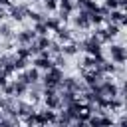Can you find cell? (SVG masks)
<instances>
[{
	"mask_svg": "<svg viewBox=\"0 0 127 127\" xmlns=\"http://www.w3.org/2000/svg\"><path fill=\"white\" fill-rule=\"evenodd\" d=\"M64 79V67H58V65H52L50 69H46V73L40 77L42 85L44 87H52V89H58L60 83Z\"/></svg>",
	"mask_w": 127,
	"mask_h": 127,
	"instance_id": "6da1fadb",
	"label": "cell"
},
{
	"mask_svg": "<svg viewBox=\"0 0 127 127\" xmlns=\"http://www.w3.org/2000/svg\"><path fill=\"white\" fill-rule=\"evenodd\" d=\"M75 46H77V52H83V54H87V56H95V54H101L103 52V44L91 34L89 38H83V40H79V42H75Z\"/></svg>",
	"mask_w": 127,
	"mask_h": 127,
	"instance_id": "7a4b0ae2",
	"label": "cell"
},
{
	"mask_svg": "<svg viewBox=\"0 0 127 127\" xmlns=\"http://www.w3.org/2000/svg\"><path fill=\"white\" fill-rule=\"evenodd\" d=\"M109 62H113L115 65H123L127 62V50L123 44H115L111 42V48H109Z\"/></svg>",
	"mask_w": 127,
	"mask_h": 127,
	"instance_id": "3957f363",
	"label": "cell"
},
{
	"mask_svg": "<svg viewBox=\"0 0 127 127\" xmlns=\"http://www.w3.org/2000/svg\"><path fill=\"white\" fill-rule=\"evenodd\" d=\"M30 10V2H20V4H10L8 6V16L14 20V22H24L26 20V14Z\"/></svg>",
	"mask_w": 127,
	"mask_h": 127,
	"instance_id": "277c9868",
	"label": "cell"
},
{
	"mask_svg": "<svg viewBox=\"0 0 127 127\" xmlns=\"http://www.w3.org/2000/svg\"><path fill=\"white\" fill-rule=\"evenodd\" d=\"M77 14L71 18V24L75 26V28H79V30H89L91 28V22H89V12L87 10H83V8H79V10H75Z\"/></svg>",
	"mask_w": 127,
	"mask_h": 127,
	"instance_id": "5b68a950",
	"label": "cell"
},
{
	"mask_svg": "<svg viewBox=\"0 0 127 127\" xmlns=\"http://www.w3.org/2000/svg\"><path fill=\"white\" fill-rule=\"evenodd\" d=\"M36 38H38L36 32L30 30V28H24V30H20V32H14V42H16V46H28V44H32Z\"/></svg>",
	"mask_w": 127,
	"mask_h": 127,
	"instance_id": "8992f818",
	"label": "cell"
},
{
	"mask_svg": "<svg viewBox=\"0 0 127 127\" xmlns=\"http://www.w3.org/2000/svg\"><path fill=\"white\" fill-rule=\"evenodd\" d=\"M34 111H36L34 103H30V101H16V115H18V119H26Z\"/></svg>",
	"mask_w": 127,
	"mask_h": 127,
	"instance_id": "52a82bcc",
	"label": "cell"
},
{
	"mask_svg": "<svg viewBox=\"0 0 127 127\" xmlns=\"http://www.w3.org/2000/svg\"><path fill=\"white\" fill-rule=\"evenodd\" d=\"M0 111L4 115H16V99L14 97H0Z\"/></svg>",
	"mask_w": 127,
	"mask_h": 127,
	"instance_id": "ba28073f",
	"label": "cell"
},
{
	"mask_svg": "<svg viewBox=\"0 0 127 127\" xmlns=\"http://www.w3.org/2000/svg\"><path fill=\"white\" fill-rule=\"evenodd\" d=\"M73 30H69L65 24H62L58 30H56V38H58V42L60 44H67V42H71L73 40V34H71Z\"/></svg>",
	"mask_w": 127,
	"mask_h": 127,
	"instance_id": "9c48e42d",
	"label": "cell"
},
{
	"mask_svg": "<svg viewBox=\"0 0 127 127\" xmlns=\"http://www.w3.org/2000/svg\"><path fill=\"white\" fill-rule=\"evenodd\" d=\"M14 40V28L10 22H0V42Z\"/></svg>",
	"mask_w": 127,
	"mask_h": 127,
	"instance_id": "30bf717a",
	"label": "cell"
},
{
	"mask_svg": "<svg viewBox=\"0 0 127 127\" xmlns=\"http://www.w3.org/2000/svg\"><path fill=\"white\" fill-rule=\"evenodd\" d=\"M32 64H34V67H38V69H50L52 65H54V62H52V58H42V56H36L34 60H32Z\"/></svg>",
	"mask_w": 127,
	"mask_h": 127,
	"instance_id": "8fae6325",
	"label": "cell"
},
{
	"mask_svg": "<svg viewBox=\"0 0 127 127\" xmlns=\"http://www.w3.org/2000/svg\"><path fill=\"white\" fill-rule=\"evenodd\" d=\"M44 24H46L48 32H56V30L62 26V20H60L58 16H46V18H44Z\"/></svg>",
	"mask_w": 127,
	"mask_h": 127,
	"instance_id": "7c38bea8",
	"label": "cell"
},
{
	"mask_svg": "<svg viewBox=\"0 0 127 127\" xmlns=\"http://www.w3.org/2000/svg\"><path fill=\"white\" fill-rule=\"evenodd\" d=\"M12 85H14V95H16V97H22V95L28 93V83H26V81H22V79H14Z\"/></svg>",
	"mask_w": 127,
	"mask_h": 127,
	"instance_id": "4fadbf2b",
	"label": "cell"
},
{
	"mask_svg": "<svg viewBox=\"0 0 127 127\" xmlns=\"http://www.w3.org/2000/svg\"><path fill=\"white\" fill-rule=\"evenodd\" d=\"M12 67H14V71H24L26 67H30V60H26V58H16V56H14Z\"/></svg>",
	"mask_w": 127,
	"mask_h": 127,
	"instance_id": "5bb4252c",
	"label": "cell"
},
{
	"mask_svg": "<svg viewBox=\"0 0 127 127\" xmlns=\"http://www.w3.org/2000/svg\"><path fill=\"white\" fill-rule=\"evenodd\" d=\"M62 54H64L65 58H69V56H75V54H77L75 40H71V42H67V44H62Z\"/></svg>",
	"mask_w": 127,
	"mask_h": 127,
	"instance_id": "9a60e30c",
	"label": "cell"
},
{
	"mask_svg": "<svg viewBox=\"0 0 127 127\" xmlns=\"http://www.w3.org/2000/svg\"><path fill=\"white\" fill-rule=\"evenodd\" d=\"M95 65H97V64H95V58L85 54V58L81 60V64H79L77 67H83V69H95Z\"/></svg>",
	"mask_w": 127,
	"mask_h": 127,
	"instance_id": "2e32d148",
	"label": "cell"
},
{
	"mask_svg": "<svg viewBox=\"0 0 127 127\" xmlns=\"http://www.w3.org/2000/svg\"><path fill=\"white\" fill-rule=\"evenodd\" d=\"M105 32H107V36H109L111 40H115V38L121 34V28H119L117 24H105Z\"/></svg>",
	"mask_w": 127,
	"mask_h": 127,
	"instance_id": "e0dca14e",
	"label": "cell"
},
{
	"mask_svg": "<svg viewBox=\"0 0 127 127\" xmlns=\"http://www.w3.org/2000/svg\"><path fill=\"white\" fill-rule=\"evenodd\" d=\"M48 54H50V58H54V56L62 54V44H60L58 40H52V42H50V46H48Z\"/></svg>",
	"mask_w": 127,
	"mask_h": 127,
	"instance_id": "ac0fdd59",
	"label": "cell"
},
{
	"mask_svg": "<svg viewBox=\"0 0 127 127\" xmlns=\"http://www.w3.org/2000/svg\"><path fill=\"white\" fill-rule=\"evenodd\" d=\"M26 18H30V20L36 24V22H44V18H46V16H44L42 12H38V10H32V8H30V10H28V14H26Z\"/></svg>",
	"mask_w": 127,
	"mask_h": 127,
	"instance_id": "d6986e66",
	"label": "cell"
},
{
	"mask_svg": "<svg viewBox=\"0 0 127 127\" xmlns=\"http://www.w3.org/2000/svg\"><path fill=\"white\" fill-rule=\"evenodd\" d=\"M34 42L38 44V48H40V50H48V46H50L52 38H48V36H38V38H36Z\"/></svg>",
	"mask_w": 127,
	"mask_h": 127,
	"instance_id": "ffe728a7",
	"label": "cell"
},
{
	"mask_svg": "<svg viewBox=\"0 0 127 127\" xmlns=\"http://www.w3.org/2000/svg\"><path fill=\"white\" fill-rule=\"evenodd\" d=\"M89 22H91V26H101L103 24V16L99 12H89Z\"/></svg>",
	"mask_w": 127,
	"mask_h": 127,
	"instance_id": "44dd1931",
	"label": "cell"
},
{
	"mask_svg": "<svg viewBox=\"0 0 127 127\" xmlns=\"http://www.w3.org/2000/svg\"><path fill=\"white\" fill-rule=\"evenodd\" d=\"M32 30L36 32V36H48V28H46V24H44V22H36Z\"/></svg>",
	"mask_w": 127,
	"mask_h": 127,
	"instance_id": "7402d4cb",
	"label": "cell"
},
{
	"mask_svg": "<svg viewBox=\"0 0 127 127\" xmlns=\"http://www.w3.org/2000/svg\"><path fill=\"white\" fill-rule=\"evenodd\" d=\"M14 56H16V58H26V60H30V58H32V56H30V52H28V46H18Z\"/></svg>",
	"mask_w": 127,
	"mask_h": 127,
	"instance_id": "603a6c76",
	"label": "cell"
},
{
	"mask_svg": "<svg viewBox=\"0 0 127 127\" xmlns=\"http://www.w3.org/2000/svg\"><path fill=\"white\" fill-rule=\"evenodd\" d=\"M52 62H54V65H58V67H65L67 58H65L64 54H58V56H54V58H52Z\"/></svg>",
	"mask_w": 127,
	"mask_h": 127,
	"instance_id": "cb8c5ba5",
	"label": "cell"
},
{
	"mask_svg": "<svg viewBox=\"0 0 127 127\" xmlns=\"http://www.w3.org/2000/svg\"><path fill=\"white\" fill-rule=\"evenodd\" d=\"M42 4H44L46 12H56L58 10V2H54V0H48V2H42Z\"/></svg>",
	"mask_w": 127,
	"mask_h": 127,
	"instance_id": "d4e9b609",
	"label": "cell"
},
{
	"mask_svg": "<svg viewBox=\"0 0 127 127\" xmlns=\"http://www.w3.org/2000/svg\"><path fill=\"white\" fill-rule=\"evenodd\" d=\"M103 6L109 10H117V0H103Z\"/></svg>",
	"mask_w": 127,
	"mask_h": 127,
	"instance_id": "484cf974",
	"label": "cell"
},
{
	"mask_svg": "<svg viewBox=\"0 0 127 127\" xmlns=\"http://www.w3.org/2000/svg\"><path fill=\"white\" fill-rule=\"evenodd\" d=\"M6 83H8V77H6V75H2V73H0V89H2V87H4V85H6Z\"/></svg>",
	"mask_w": 127,
	"mask_h": 127,
	"instance_id": "4316f807",
	"label": "cell"
},
{
	"mask_svg": "<svg viewBox=\"0 0 127 127\" xmlns=\"http://www.w3.org/2000/svg\"><path fill=\"white\" fill-rule=\"evenodd\" d=\"M42 2H48V0H42ZM54 2H58V0H54Z\"/></svg>",
	"mask_w": 127,
	"mask_h": 127,
	"instance_id": "83f0119b",
	"label": "cell"
},
{
	"mask_svg": "<svg viewBox=\"0 0 127 127\" xmlns=\"http://www.w3.org/2000/svg\"><path fill=\"white\" fill-rule=\"evenodd\" d=\"M48 127H56V125H48Z\"/></svg>",
	"mask_w": 127,
	"mask_h": 127,
	"instance_id": "f1b7e54d",
	"label": "cell"
},
{
	"mask_svg": "<svg viewBox=\"0 0 127 127\" xmlns=\"http://www.w3.org/2000/svg\"><path fill=\"white\" fill-rule=\"evenodd\" d=\"M28 2H36V0H28Z\"/></svg>",
	"mask_w": 127,
	"mask_h": 127,
	"instance_id": "f546056e",
	"label": "cell"
},
{
	"mask_svg": "<svg viewBox=\"0 0 127 127\" xmlns=\"http://www.w3.org/2000/svg\"><path fill=\"white\" fill-rule=\"evenodd\" d=\"M87 127H89V125H87Z\"/></svg>",
	"mask_w": 127,
	"mask_h": 127,
	"instance_id": "4dcf8cb0",
	"label": "cell"
}]
</instances>
